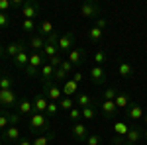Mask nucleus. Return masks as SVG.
I'll return each instance as SVG.
<instances>
[{
	"mask_svg": "<svg viewBox=\"0 0 147 145\" xmlns=\"http://www.w3.org/2000/svg\"><path fill=\"white\" fill-rule=\"evenodd\" d=\"M49 125H51V120L47 114H32L28 118V129L30 134L34 135H41V134H47L49 132Z\"/></svg>",
	"mask_w": 147,
	"mask_h": 145,
	"instance_id": "1",
	"label": "nucleus"
},
{
	"mask_svg": "<svg viewBox=\"0 0 147 145\" xmlns=\"http://www.w3.org/2000/svg\"><path fill=\"white\" fill-rule=\"evenodd\" d=\"M47 63V59L43 55H41V51H32L30 53V63H28V67H26V75L28 77H35L37 73H39V69L43 67Z\"/></svg>",
	"mask_w": 147,
	"mask_h": 145,
	"instance_id": "2",
	"label": "nucleus"
},
{
	"mask_svg": "<svg viewBox=\"0 0 147 145\" xmlns=\"http://www.w3.org/2000/svg\"><path fill=\"white\" fill-rule=\"evenodd\" d=\"M0 106L6 108V112L12 108H18V94L12 90H0Z\"/></svg>",
	"mask_w": 147,
	"mask_h": 145,
	"instance_id": "3",
	"label": "nucleus"
},
{
	"mask_svg": "<svg viewBox=\"0 0 147 145\" xmlns=\"http://www.w3.org/2000/svg\"><path fill=\"white\" fill-rule=\"evenodd\" d=\"M43 94L47 96V100H49V102H59L61 98H63V90H61V86L57 84L55 80L43 84Z\"/></svg>",
	"mask_w": 147,
	"mask_h": 145,
	"instance_id": "4",
	"label": "nucleus"
},
{
	"mask_svg": "<svg viewBox=\"0 0 147 145\" xmlns=\"http://www.w3.org/2000/svg\"><path fill=\"white\" fill-rule=\"evenodd\" d=\"M22 139V134H20V127L16 123L8 125L2 134H0V141H6V143H18Z\"/></svg>",
	"mask_w": 147,
	"mask_h": 145,
	"instance_id": "5",
	"label": "nucleus"
},
{
	"mask_svg": "<svg viewBox=\"0 0 147 145\" xmlns=\"http://www.w3.org/2000/svg\"><path fill=\"white\" fill-rule=\"evenodd\" d=\"M39 12H41V6L34 2V0H26L22 6V16L24 20H35L37 16H39Z\"/></svg>",
	"mask_w": 147,
	"mask_h": 145,
	"instance_id": "6",
	"label": "nucleus"
},
{
	"mask_svg": "<svg viewBox=\"0 0 147 145\" xmlns=\"http://www.w3.org/2000/svg\"><path fill=\"white\" fill-rule=\"evenodd\" d=\"M57 47H59V53L61 51H71L75 49V32H65L63 35H59L57 39Z\"/></svg>",
	"mask_w": 147,
	"mask_h": 145,
	"instance_id": "7",
	"label": "nucleus"
},
{
	"mask_svg": "<svg viewBox=\"0 0 147 145\" xmlns=\"http://www.w3.org/2000/svg\"><path fill=\"white\" fill-rule=\"evenodd\" d=\"M69 63H71L73 67H80V65H84V63H86V51H84L82 47H75V49H71V51H69Z\"/></svg>",
	"mask_w": 147,
	"mask_h": 145,
	"instance_id": "8",
	"label": "nucleus"
},
{
	"mask_svg": "<svg viewBox=\"0 0 147 145\" xmlns=\"http://www.w3.org/2000/svg\"><path fill=\"white\" fill-rule=\"evenodd\" d=\"M80 16L82 18H94V20H98L100 18V6L96 2H84L80 6Z\"/></svg>",
	"mask_w": 147,
	"mask_h": 145,
	"instance_id": "9",
	"label": "nucleus"
},
{
	"mask_svg": "<svg viewBox=\"0 0 147 145\" xmlns=\"http://www.w3.org/2000/svg\"><path fill=\"white\" fill-rule=\"evenodd\" d=\"M143 108L139 106V104H136V102H131L129 106H127V110H125V120H129L131 123H137L141 118H143Z\"/></svg>",
	"mask_w": 147,
	"mask_h": 145,
	"instance_id": "10",
	"label": "nucleus"
},
{
	"mask_svg": "<svg viewBox=\"0 0 147 145\" xmlns=\"http://www.w3.org/2000/svg\"><path fill=\"white\" fill-rule=\"evenodd\" d=\"M71 134H73V137L77 139V141H86L88 139V127L84 125L82 122H75L73 125H71Z\"/></svg>",
	"mask_w": 147,
	"mask_h": 145,
	"instance_id": "11",
	"label": "nucleus"
},
{
	"mask_svg": "<svg viewBox=\"0 0 147 145\" xmlns=\"http://www.w3.org/2000/svg\"><path fill=\"white\" fill-rule=\"evenodd\" d=\"M88 77H90L92 84L100 86V84H104V82H106V71H104V67L92 65V67H90V73H88Z\"/></svg>",
	"mask_w": 147,
	"mask_h": 145,
	"instance_id": "12",
	"label": "nucleus"
},
{
	"mask_svg": "<svg viewBox=\"0 0 147 145\" xmlns=\"http://www.w3.org/2000/svg\"><path fill=\"white\" fill-rule=\"evenodd\" d=\"M18 122H20V116H18V114L0 112V134H2L8 125H12V123H16V125H18Z\"/></svg>",
	"mask_w": 147,
	"mask_h": 145,
	"instance_id": "13",
	"label": "nucleus"
},
{
	"mask_svg": "<svg viewBox=\"0 0 147 145\" xmlns=\"http://www.w3.org/2000/svg\"><path fill=\"white\" fill-rule=\"evenodd\" d=\"M53 34H57L55 32V26H53V22H49V20H41V22L37 24V35H41V37H51Z\"/></svg>",
	"mask_w": 147,
	"mask_h": 145,
	"instance_id": "14",
	"label": "nucleus"
},
{
	"mask_svg": "<svg viewBox=\"0 0 147 145\" xmlns=\"http://www.w3.org/2000/svg\"><path fill=\"white\" fill-rule=\"evenodd\" d=\"M30 53L32 51H28V49H24V51H20L18 55L12 59V63L16 65V69H20V71H26V67H28V63H30Z\"/></svg>",
	"mask_w": 147,
	"mask_h": 145,
	"instance_id": "15",
	"label": "nucleus"
},
{
	"mask_svg": "<svg viewBox=\"0 0 147 145\" xmlns=\"http://www.w3.org/2000/svg\"><path fill=\"white\" fill-rule=\"evenodd\" d=\"M32 104H34V112L35 114H45L47 112V104H49V100H47V96L41 92V94H37L34 100H32Z\"/></svg>",
	"mask_w": 147,
	"mask_h": 145,
	"instance_id": "16",
	"label": "nucleus"
},
{
	"mask_svg": "<svg viewBox=\"0 0 147 145\" xmlns=\"http://www.w3.org/2000/svg\"><path fill=\"white\" fill-rule=\"evenodd\" d=\"M143 139V127L141 125H131L129 127V132H127V135H125V141H129V143H139Z\"/></svg>",
	"mask_w": 147,
	"mask_h": 145,
	"instance_id": "17",
	"label": "nucleus"
},
{
	"mask_svg": "<svg viewBox=\"0 0 147 145\" xmlns=\"http://www.w3.org/2000/svg\"><path fill=\"white\" fill-rule=\"evenodd\" d=\"M24 49H30V45L26 43V41H14V43L6 45V55L10 57V59H14V57L18 55L20 51H24Z\"/></svg>",
	"mask_w": 147,
	"mask_h": 145,
	"instance_id": "18",
	"label": "nucleus"
},
{
	"mask_svg": "<svg viewBox=\"0 0 147 145\" xmlns=\"http://www.w3.org/2000/svg\"><path fill=\"white\" fill-rule=\"evenodd\" d=\"M75 104H77V108H88V106H94L96 102L94 98H90V94H86V92H79L77 96H75Z\"/></svg>",
	"mask_w": 147,
	"mask_h": 145,
	"instance_id": "19",
	"label": "nucleus"
},
{
	"mask_svg": "<svg viewBox=\"0 0 147 145\" xmlns=\"http://www.w3.org/2000/svg\"><path fill=\"white\" fill-rule=\"evenodd\" d=\"M61 90H63V96H71V98H73V94H75V96L79 94V84H77L73 78H67V80L63 82Z\"/></svg>",
	"mask_w": 147,
	"mask_h": 145,
	"instance_id": "20",
	"label": "nucleus"
},
{
	"mask_svg": "<svg viewBox=\"0 0 147 145\" xmlns=\"http://www.w3.org/2000/svg\"><path fill=\"white\" fill-rule=\"evenodd\" d=\"M39 77H41V82H53V77H55V67H51L49 63H45L43 67L39 69Z\"/></svg>",
	"mask_w": 147,
	"mask_h": 145,
	"instance_id": "21",
	"label": "nucleus"
},
{
	"mask_svg": "<svg viewBox=\"0 0 147 145\" xmlns=\"http://www.w3.org/2000/svg\"><path fill=\"white\" fill-rule=\"evenodd\" d=\"M16 114H18L20 118H22V116H32V114H34V104H32V100H22V102H18Z\"/></svg>",
	"mask_w": 147,
	"mask_h": 145,
	"instance_id": "22",
	"label": "nucleus"
},
{
	"mask_svg": "<svg viewBox=\"0 0 147 145\" xmlns=\"http://www.w3.org/2000/svg\"><path fill=\"white\" fill-rule=\"evenodd\" d=\"M116 102L114 100H102L100 102V112L106 116V118H114V114H116Z\"/></svg>",
	"mask_w": 147,
	"mask_h": 145,
	"instance_id": "23",
	"label": "nucleus"
},
{
	"mask_svg": "<svg viewBox=\"0 0 147 145\" xmlns=\"http://www.w3.org/2000/svg\"><path fill=\"white\" fill-rule=\"evenodd\" d=\"M116 108H118V110H127V106H129V104H131V96H129V94H125V92H120V94H118V96H116Z\"/></svg>",
	"mask_w": 147,
	"mask_h": 145,
	"instance_id": "24",
	"label": "nucleus"
},
{
	"mask_svg": "<svg viewBox=\"0 0 147 145\" xmlns=\"http://www.w3.org/2000/svg\"><path fill=\"white\" fill-rule=\"evenodd\" d=\"M28 45H30V49H32V51H41V49L45 47V37H41V35L34 34L32 37H30Z\"/></svg>",
	"mask_w": 147,
	"mask_h": 145,
	"instance_id": "25",
	"label": "nucleus"
},
{
	"mask_svg": "<svg viewBox=\"0 0 147 145\" xmlns=\"http://www.w3.org/2000/svg\"><path fill=\"white\" fill-rule=\"evenodd\" d=\"M55 139V132H47V134H41V135H35V139L32 141L34 145H49V141Z\"/></svg>",
	"mask_w": 147,
	"mask_h": 145,
	"instance_id": "26",
	"label": "nucleus"
},
{
	"mask_svg": "<svg viewBox=\"0 0 147 145\" xmlns=\"http://www.w3.org/2000/svg\"><path fill=\"white\" fill-rule=\"evenodd\" d=\"M118 75L122 78H129L134 75V67H131L129 63H125V61H120V63H118Z\"/></svg>",
	"mask_w": 147,
	"mask_h": 145,
	"instance_id": "27",
	"label": "nucleus"
},
{
	"mask_svg": "<svg viewBox=\"0 0 147 145\" xmlns=\"http://www.w3.org/2000/svg\"><path fill=\"white\" fill-rule=\"evenodd\" d=\"M102 37H104V32L98 30L96 26H92L90 30H88V41H90V43H100Z\"/></svg>",
	"mask_w": 147,
	"mask_h": 145,
	"instance_id": "28",
	"label": "nucleus"
},
{
	"mask_svg": "<svg viewBox=\"0 0 147 145\" xmlns=\"http://www.w3.org/2000/svg\"><path fill=\"white\" fill-rule=\"evenodd\" d=\"M77 104H75V100L71 98V96H63L61 100H59V108L61 110H67V112H71L73 108H75Z\"/></svg>",
	"mask_w": 147,
	"mask_h": 145,
	"instance_id": "29",
	"label": "nucleus"
},
{
	"mask_svg": "<svg viewBox=\"0 0 147 145\" xmlns=\"http://www.w3.org/2000/svg\"><path fill=\"white\" fill-rule=\"evenodd\" d=\"M114 132H116V135H120V137H125L127 132H129V125L125 122H116L114 123Z\"/></svg>",
	"mask_w": 147,
	"mask_h": 145,
	"instance_id": "30",
	"label": "nucleus"
},
{
	"mask_svg": "<svg viewBox=\"0 0 147 145\" xmlns=\"http://www.w3.org/2000/svg\"><path fill=\"white\" fill-rule=\"evenodd\" d=\"M106 59H108V55H106V51H102V49H98V51H94V55H92V63H96L98 67H102V65L106 63Z\"/></svg>",
	"mask_w": 147,
	"mask_h": 145,
	"instance_id": "31",
	"label": "nucleus"
},
{
	"mask_svg": "<svg viewBox=\"0 0 147 145\" xmlns=\"http://www.w3.org/2000/svg\"><path fill=\"white\" fill-rule=\"evenodd\" d=\"M14 88V78L8 75H2L0 77V90H12Z\"/></svg>",
	"mask_w": 147,
	"mask_h": 145,
	"instance_id": "32",
	"label": "nucleus"
},
{
	"mask_svg": "<svg viewBox=\"0 0 147 145\" xmlns=\"http://www.w3.org/2000/svg\"><path fill=\"white\" fill-rule=\"evenodd\" d=\"M120 92L116 86H108V88L104 90V94H102V100H116V96H118Z\"/></svg>",
	"mask_w": 147,
	"mask_h": 145,
	"instance_id": "33",
	"label": "nucleus"
},
{
	"mask_svg": "<svg viewBox=\"0 0 147 145\" xmlns=\"http://www.w3.org/2000/svg\"><path fill=\"white\" fill-rule=\"evenodd\" d=\"M82 118L88 120V122H92V120L96 118V104H94V106H88V108H82Z\"/></svg>",
	"mask_w": 147,
	"mask_h": 145,
	"instance_id": "34",
	"label": "nucleus"
},
{
	"mask_svg": "<svg viewBox=\"0 0 147 145\" xmlns=\"http://www.w3.org/2000/svg\"><path fill=\"white\" fill-rule=\"evenodd\" d=\"M22 30H24V32H28V34L37 32V22H35V20H24V22H22Z\"/></svg>",
	"mask_w": 147,
	"mask_h": 145,
	"instance_id": "35",
	"label": "nucleus"
},
{
	"mask_svg": "<svg viewBox=\"0 0 147 145\" xmlns=\"http://www.w3.org/2000/svg\"><path fill=\"white\" fill-rule=\"evenodd\" d=\"M69 120H71V122H73V123H75V122H80V120H82V110L75 106L73 110L69 112Z\"/></svg>",
	"mask_w": 147,
	"mask_h": 145,
	"instance_id": "36",
	"label": "nucleus"
},
{
	"mask_svg": "<svg viewBox=\"0 0 147 145\" xmlns=\"http://www.w3.org/2000/svg\"><path fill=\"white\" fill-rule=\"evenodd\" d=\"M67 78H69V73H65L61 67L55 69V77H53V80H55V82H59V80H63V82H65Z\"/></svg>",
	"mask_w": 147,
	"mask_h": 145,
	"instance_id": "37",
	"label": "nucleus"
},
{
	"mask_svg": "<svg viewBox=\"0 0 147 145\" xmlns=\"http://www.w3.org/2000/svg\"><path fill=\"white\" fill-rule=\"evenodd\" d=\"M84 143H86V145H100L102 143V137L98 134H90V135H88V139H86Z\"/></svg>",
	"mask_w": 147,
	"mask_h": 145,
	"instance_id": "38",
	"label": "nucleus"
},
{
	"mask_svg": "<svg viewBox=\"0 0 147 145\" xmlns=\"http://www.w3.org/2000/svg\"><path fill=\"white\" fill-rule=\"evenodd\" d=\"M61 110V108H59V102H49V104H47V116H55L57 112Z\"/></svg>",
	"mask_w": 147,
	"mask_h": 145,
	"instance_id": "39",
	"label": "nucleus"
},
{
	"mask_svg": "<svg viewBox=\"0 0 147 145\" xmlns=\"http://www.w3.org/2000/svg\"><path fill=\"white\" fill-rule=\"evenodd\" d=\"M10 26V18H8V14L6 12H0V28L4 30V28H8Z\"/></svg>",
	"mask_w": 147,
	"mask_h": 145,
	"instance_id": "40",
	"label": "nucleus"
},
{
	"mask_svg": "<svg viewBox=\"0 0 147 145\" xmlns=\"http://www.w3.org/2000/svg\"><path fill=\"white\" fill-rule=\"evenodd\" d=\"M61 69H63L65 73H69V75H71V73H75V67L69 63V59H63V63H61Z\"/></svg>",
	"mask_w": 147,
	"mask_h": 145,
	"instance_id": "41",
	"label": "nucleus"
},
{
	"mask_svg": "<svg viewBox=\"0 0 147 145\" xmlns=\"http://www.w3.org/2000/svg\"><path fill=\"white\" fill-rule=\"evenodd\" d=\"M47 63H49V65H51V67H61V63H63V59H61V55H55V57H51V59H49V61H47Z\"/></svg>",
	"mask_w": 147,
	"mask_h": 145,
	"instance_id": "42",
	"label": "nucleus"
},
{
	"mask_svg": "<svg viewBox=\"0 0 147 145\" xmlns=\"http://www.w3.org/2000/svg\"><path fill=\"white\" fill-rule=\"evenodd\" d=\"M10 8H12L10 0H0V12H8Z\"/></svg>",
	"mask_w": 147,
	"mask_h": 145,
	"instance_id": "43",
	"label": "nucleus"
},
{
	"mask_svg": "<svg viewBox=\"0 0 147 145\" xmlns=\"http://www.w3.org/2000/svg\"><path fill=\"white\" fill-rule=\"evenodd\" d=\"M94 26H96L98 30H102V32H104V30H106V26H108V22H106L104 18H98V20L94 22Z\"/></svg>",
	"mask_w": 147,
	"mask_h": 145,
	"instance_id": "44",
	"label": "nucleus"
},
{
	"mask_svg": "<svg viewBox=\"0 0 147 145\" xmlns=\"http://www.w3.org/2000/svg\"><path fill=\"white\" fill-rule=\"evenodd\" d=\"M73 80H75L77 84H80V82L84 80V75H82L80 71H75V73H73Z\"/></svg>",
	"mask_w": 147,
	"mask_h": 145,
	"instance_id": "45",
	"label": "nucleus"
},
{
	"mask_svg": "<svg viewBox=\"0 0 147 145\" xmlns=\"http://www.w3.org/2000/svg\"><path fill=\"white\" fill-rule=\"evenodd\" d=\"M112 143H114V145H124V143H125V137H120V135H114Z\"/></svg>",
	"mask_w": 147,
	"mask_h": 145,
	"instance_id": "46",
	"label": "nucleus"
},
{
	"mask_svg": "<svg viewBox=\"0 0 147 145\" xmlns=\"http://www.w3.org/2000/svg\"><path fill=\"white\" fill-rule=\"evenodd\" d=\"M10 2H12V8H16V10H22V6H24L22 0H10Z\"/></svg>",
	"mask_w": 147,
	"mask_h": 145,
	"instance_id": "47",
	"label": "nucleus"
},
{
	"mask_svg": "<svg viewBox=\"0 0 147 145\" xmlns=\"http://www.w3.org/2000/svg\"><path fill=\"white\" fill-rule=\"evenodd\" d=\"M18 145H34V143H32V139H30V137H24V135H22V139L18 141Z\"/></svg>",
	"mask_w": 147,
	"mask_h": 145,
	"instance_id": "48",
	"label": "nucleus"
},
{
	"mask_svg": "<svg viewBox=\"0 0 147 145\" xmlns=\"http://www.w3.org/2000/svg\"><path fill=\"white\" fill-rule=\"evenodd\" d=\"M4 51H6V49H4V45H2V43H0V57H2V55H4Z\"/></svg>",
	"mask_w": 147,
	"mask_h": 145,
	"instance_id": "49",
	"label": "nucleus"
},
{
	"mask_svg": "<svg viewBox=\"0 0 147 145\" xmlns=\"http://www.w3.org/2000/svg\"><path fill=\"white\" fill-rule=\"evenodd\" d=\"M143 139H145V141H147V125H145V127H143Z\"/></svg>",
	"mask_w": 147,
	"mask_h": 145,
	"instance_id": "50",
	"label": "nucleus"
},
{
	"mask_svg": "<svg viewBox=\"0 0 147 145\" xmlns=\"http://www.w3.org/2000/svg\"><path fill=\"white\" fill-rule=\"evenodd\" d=\"M143 123L147 125V114H143Z\"/></svg>",
	"mask_w": 147,
	"mask_h": 145,
	"instance_id": "51",
	"label": "nucleus"
},
{
	"mask_svg": "<svg viewBox=\"0 0 147 145\" xmlns=\"http://www.w3.org/2000/svg\"><path fill=\"white\" fill-rule=\"evenodd\" d=\"M124 145H134V143H129V141H125V143Z\"/></svg>",
	"mask_w": 147,
	"mask_h": 145,
	"instance_id": "52",
	"label": "nucleus"
},
{
	"mask_svg": "<svg viewBox=\"0 0 147 145\" xmlns=\"http://www.w3.org/2000/svg\"><path fill=\"white\" fill-rule=\"evenodd\" d=\"M0 77H2V67H0Z\"/></svg>",
	"mask_w": 147,
	"mask_h": 145,
	"instance_id": "53",
	"label": "nucleus"
}]
</instances>
